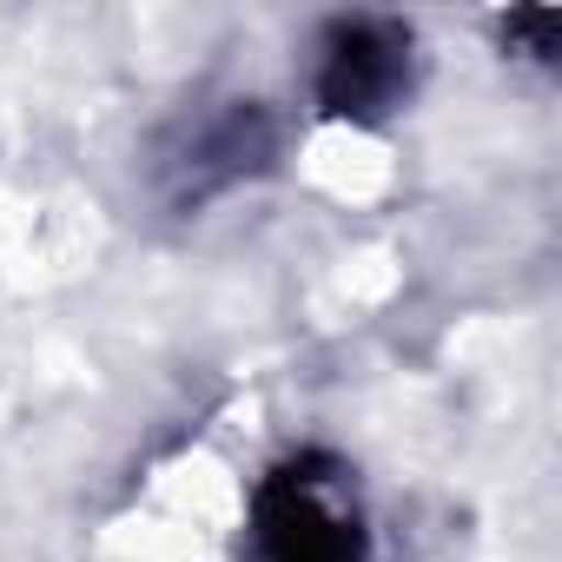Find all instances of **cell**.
I'll return each mask as SVG.
<instances>
[{"mask_svg":"<svg viewBox=\"0 0 562 562\" xmlns=\"http://www.w3.org/2000/svg\"><path fill=\"white\" fill-rule=\"evenodd\" d=\"M258 555L265 562H371V536L338 457L305 450L258 483Z\"/></svg>","mask_w":562,"mask_h":562,"instance_id":"1","label":"cell"},{"mask_svg":"<svg viewBox=\"0 0 562 562\" xmlns=\"http://www.w3.org/2000/svg\"><path fill=\"white\" fill-rule=\"evenodd\" d=\"M417 34L391 14H345L318 41V106L338 120H384L411 100Z\"/></svg>","mask_w":562,"mask_h":562,"instance_id":"2","label":"cell"},{"mask_svg":"<svg viewBox=\"0 0 562 562\" xmlns=\"http://www.w3.org/2000/svg\"><path fill=\"white\" fill-rule=\"evenodd\" d=\"M271 153H278V133H271L265 106H258V100H238V106H225L218 120H199V126L186 133V146L166 159V186H172L179 205H199V199H212L218 186H238V179L265 172Z\"/></svg>","mask_w":562,"mask_h":562,"instance_id":"3","label":"cell"}]
</instances>
